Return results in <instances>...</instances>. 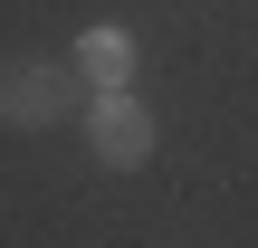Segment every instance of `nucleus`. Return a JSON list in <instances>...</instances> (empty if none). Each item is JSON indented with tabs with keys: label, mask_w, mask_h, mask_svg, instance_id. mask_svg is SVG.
Here are the masks:
<instances>
[{
	"label": "nucleus",
	"mask_w": 258,
	"mask_h": 248,
	"mask_svg": "<svg viewBox=\"0 0 258 248\" xmlns=\"http://www.w3.org/2000/svg\"><path fill=\"white\" fill-rule=\"evenodd\" d=\"M77 76H96V96H115V86L134 76V38H124V29H86V38H77Z\"/></svg>",
	"instance_id": "nucleus-3"
},
{
	"label": "nucleus",
	"mask_w": 258,
	"mask_h": 248,
	"mask_svg": "<svg viewBox=\"0 0 258 248\" xmlns=\"http://www.w3.org/2000/svg\"><path fill=\"white\" fill-rule=\"evenodd\" d=\"M86 143H96V162H105V172H134V162L153 153V115L134 105V86H115V96H96V105H86Z\"/></svg>",
	"instance_id": "nucleus-2"
},
{
	"label": "nucleus",
	"mask_w": 258,
	"mask_h": 248,
	"mask_svg": "<svg viewBox=\"0 0 258 248\" xmlns=\"http://www.w3.org/2000/svg\"><path fill=\"white\" fill-rule=\"evenodd\" d=\"M77 115V57H0V124H67Z\"/></svg>",
	"instance_id": "nucleus-1"
}]
</instances>
